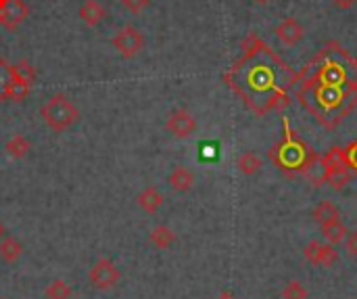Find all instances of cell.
Returning <instances> with one entry per match:
<instances>
[{"instance_id": "1", "label": "cell", "mask_w": 357, "mask_h": 299, "mask_svg": "<svg viewBox=\"0 0 357 299\" xmlns=\"http://www.w3.org/2000/svg\"><path fill=\"white\" fill-rule=\"evenodd\" d=\"M40 115H42L44 124H46L52 132H56V134L67 132V130L73 128V126L77 124V119H79L77 107H75V105L67 99V94H63V92L52 94V96L42 105Z\"/></svg>"}, {"instance_id": "2", "label": "cell", "mask_w": 357, "mask_h": 299, "mask_svg": "<svg viewBox=\"0 0 357 299\" xmlns=\"http://www.w3.org/2000/svg\"><path fill=\"white\" fill-rule=\"evenodd\" d=\"M326 168H328V176H326V184H331L333 189L341 191L351 182V168L347 163V155L345 149L341 147H333L326 155Z\"/></svg>"}, {"instance_id": "3", "label": "cell", "mask_w": 357, "mask_h": 299, "mask_svg": "<svg viewBox=\"0 0 357 299\" xmlns=\"http://www.w3.org/2000/svg\"><path fill=\"white\" fill-rule=\"evenodd\" d=\"M144 44H146L144 34L138 27H134V25H123L113 36V48L119 52L121 59H134L136 54L142 52Z\"/></svg>"}, {"instance_id": "4", "label": "cell", "mask_w": 357, "mask_h": 299, "mask_svg": "<svg viewBox=\"0 0 357 299\" xmlns=\"http://www.w3.org/2000/svg\"><path fill=\"white\" fill-rule=\"evenodd\" d=\"M90 283L94 289L98 291H109L117 285L121 272L117 270V266L111 260H98L92 268H90Z\"/></svg>"}, {"instance_id": "5", "label": "cell", "mask_w": 357, "mask_h": 299, "mask_svg": "<svg viewBox=\"0 0 357 299\" xmlns=\"http://www.w3.org/2000/svg\"><path fill=\"white\" fill-rule=\"evenodd\" d=\"M301 174L316 187L320 189L322 184H326V176H328V168H326V159L322 155H318L314 149H307V155L301 163Z\"/></svg>"}, {"instance_id": "6", "label": "cell", "mask_w": 357, "mask_h": 299, "mask_svg": "<svg viewBox=\"0 0 357 299\" xmlns=\"http://www.w3.org/2000/svg\"><path fill=\"white\" fill-rule=\"evenodd\" d=\"M165 130L172 132L176 138H188L197 130V119L192 117V113L188 109H176L167 115Z\"/></svg>"}, {"instance_id": "7", "label": "cell", "mask_w": 357, "mask_h": 299, "mask_svg": "<svg viewBox=\"0 0 357 299\" xmlns=\"http://www.w3.org/2000/svg\"><path fill=\"white\" fill-rule=\"evenodd\" d=\"M29 17V4L25 0H10L0 8V27L15 31Z\"/></svg>"}, {"instance_id": "8", "label": "cell", "mask_w": 357, "mask_h": 299, "mask_svg": "<svg viewBox=\"0 0 357 299\" xmlns=\"http://www.w3.org/2000/svg\"><path fill=\"white\" fill-rule=\"evenodd\" d=\"M305 260L314 266H320V268H333L339 260V254L335 249V245H324V243H318V241H312L305 251H303Z\"/></svg>"}, {"instance_id": "9", "label": "cell", "mask_w": 357, "mask_h": 299, "mask_svg": "<svg viewBox=\"0 0 357 299\" xmlns=\"http://www.w3.org/2000/svg\"><path fill=\"white\" fill-rule=\"evenodd\" d=\"M289 136H287V140L280 145V163L282 166H287V168H301V163H303V159H305V155H307V149L291 134V132H287Z\"/></svg>"}, {"instance_id": "10", "label": "cell", "mask_w": 357, "mask_h": 299, "mask_svg": "<svg viewBox=\"0 0 357 299\" xmlns=\"http://www.w3.org/2000/svg\"><path fill=\"white\" fill-rule=\"evenodd\" d=\"M274 31H276L278 40H280L284 46H297V44L303 40V36H305L303 25H301L295 17H287L282 23H278V27H276Z\"/></svg>"}, {"instance_id": "11", "label": "cell", "mask_w": 357, "mask_h": 299, "mask_svg": "<svg viewBox=\"0 0 357 299\" xmlns=\"http://www.w3.org/2000/svg\"><path fill=\"white\" fill-rule=\"evenodd\" d=\"M163 201H165L163 195H161L159 189H155V187H146V189L136 197L138 207H140L142 212H146V214H157V212L161 210Z\"/></svg>"}, {"instance_id": "12", "label": "cell", "mask_w": 357, "mask_h": 299, "mask_svg": "<svg viewBox=\"0 0 357 299\" xmlns=\"http://www.w3.org/2000/svg\"><path fill=\"white\" fill-rule=\"evenodd\" d=\"M107 17V10L100 2L96 0H86L79 6V19L88 25V27H96L102 19Z\"/></svg>"}, {"instance_id": "13", "label": "cell", "mask_w": 357, "mask_h": 299, "mask_svg": "<svg viewBox=\"0 0 357 299\" xmlns=\"http://www.w3.org/2000/svg\"><path fill=\"white\" fill-rule=\"evenodd\" d=\"M169 187L176 191V193H188L192 191L195 187V174L184 168V166H178L174 168V172L169 174Z\"/></svg>"}, {"instance_id": "14", "label": "cell", "mask_w": 357, "mask_h": 299, "mask_svg": "<svg viewBox=\"0 0 357 299\" xmlns=\"http://www.w3.org/2000/svg\"><path fill=\"white\" fill-rule=\"evenodd\" d=\"M322 235H324V239H326L331 245H339V243H343V241L347 239L349 228H347V226L343 224V220L339 218V220H333V222L322 224Z\"/></svg>"}, {"instance_id": "15", "label": "cell", "mask_w": 357, "mask_h": 299, "mask_svg": "<svg viewBox=\"0 0 357 299\" xmlns=\"http://www.w3.org/2000/svg\"><path fill=\"white\" fill-rule=\"evenodd\" d=\"M149 241L157 249H169L176 243V233L169 226H155L149 235Z\"/></svg>"}, {"instance_id": "16", "label": "cell", "mask_w": 357, "mask_h": 299, "mask_svg": "<svg viewBox=\"0 0 357 299\" xmlns=\"http://www.w3.org/2000/svg\"><path fill=\"white\" fill-rule=\"evenodd\" d=\"M23 254V245L15 239V237H4L0 243V258L6 264H15Z\"/></svg>"}, {"instance_id": "17", "label": "cell", "mask_w": 357, "mask_h": 299, "mask_svg": "<svg viewBox=\"0 0 357 299\" xmlns=\"http://www.w3.org/2000/svg\"><path fill=\"white\" fill-rule=\"evenodd\" d=\"M312 218L322 226V224H326V222L339 220V218H341V212H339V207H337L333 201H322V203L312 212Z\"/></svg>"}, {"instance_id": "18", "label": "cell", "mask_w": 357, "mask_h": 299, "mask_svg": "<svg viewBox=\"0 0 357 299\" xmlns=\"http://www.w3.org/2000/svg\"><path fill=\"white\" fill-rule=\"evenodd\" d=\"M13 78L15 67L4 57H0V103H8V88L13 84Z\"/></svg>"}, {"instance_id": "19", "label": "cell", "mask_w": 357, "mask_h": 299, "mask_svg": "<svg viewBox=\"0 0 357 299\" xmlns=\"http://www.w3.org/2000/svg\"><path fill=\"white\" fill-rule=\"evenodd\" d=\"M29 151H31V143H29V138H25L23 134H15V136L6 143V153H8L13 159H23Z\"/></svg>"}, {"instance_id": "20", "label": "cell", "mask_w": 357, "mask_h": 299, "mask_svg": "<svg viewBox=\"0 0 357 299\" xmlns=\"http://www.w3.org/2000/svg\"><path fill=\"white\" fill-rule=\"evenodd\" d=\"M236 166H238V172H241L243 176H255V174L261 170V159H259L253 151H247V153H243V155L238 157Z\"/></svg>"}, {"instance_id": "21", "label": "cell", "mask_w": 357, "mask_h": 299, "mask_svg": "<svg viewBox=\"0 0 357 299\" xmlns=\"http://www.w3.org/2000/svg\"><path fill=\"white\" fill-rule=\"evenodd\" d=\"M29 90H31V84L25 82L23 78H19V75L15 73L13 84H10V88H8V101H13V103H23V101L29 96Z\"/></svg>"}, {"instance_id": "22", "label": "cell", "mask_w": 357, "mask_h": 299, "mask_svg": "<svg viewBox=\"0 0 357 299\" xmlns=\"http://www.w3.org/2000/svg\"><path fill=\"white\" fill-rule=\"evenodd\" d=\"M44 296H46V299H69L71 298V287L65 281L56 279L46 287Z\"/></svg>"}, {"instance_id": "23", "label": "cell", "mask_w": 357, "mask_h": 299, "mask_svg": "<svg viewBox=\"0 0 357 299\" xmlns=\"http://www.w3.org/2000/svg\"><path fill=\"white\" fill-rule=\"evenodd\" d=\"M13 67H15V73H17L19 78H23L25 82H29V84L36 82L38 73H36V67H33V63H31L29 59H21V61H17Z\"/></svg>"}, {"instance_id": "24", "label": "cell", "mask_w": 357, "mask_h": 299, "mask_svg": "<svg viewBox=\"0 0 357 299\" xmlns=\"http://www.w3.org/2000/svg\"><path fill=\"white\" fill-rule=\"evenodd\" d=\"M282 299H307V289L299 281H291L282 289Z\"/></svg>"}, {"instance_id": "25", "label": "cell", "mask_w": 357, "mask_h": 299, "mask_svg": "<svg viewBox=\"0 0 357 299\" xmlns=\"http://www.w3.org/2000/svg\"><path fill=\"white\" fill-rule=\"evenodd\" d=\"M151 2H153V0H121V6H123L126 10H130L132 15H140L144 8L151 6Z\"/></svg>"}, {"instance_id": "26", "label": "cell", "mask_w": 357, "mask_h": 299, "mask_svg": "<svg viewBox=\"0 0 357 299\" xmlns=\"http://www.w3.org/2000/svg\"><path fill=\"white\" fill-rule=\"evenodd\" d=\"M345 155H347V163H349V168L357 172V140H354V143L345 149Z\"/></svg>"}, {"instance_id": "27", "label": "cell", "mask_w": 357, "mask_h": 299, "mask_svg": "<svg viewBox=\"0 0 357 299\" xmlns=\"http://www.w3.org/2000/svg\"><path fill=\"white\" fill-rule=\"evenodd\" d=\"M345 243H347V251H349V256L357 258V231H354V233H349V235H347Z\"/></svg>"}, {"instance_id": "28", "label": "cell", "mask_w": 357, "mask_h": 299, "mask_svg": "<svg viewBox=\"0 0 357 299\" xmlns=\"http://www.w3.org/2000/svg\"><path fill=\"white\" fill-rule=\"evenodd\" d=\"M333 2H335V6H339L343 10H347V8H351V6L357 4V0H333Z\"/></svg>"}, {"instance_id": "29", "label": "cell", "mask_w": 357, "mask_h": 299, "mask_svg": "<svg viewBox=\"0 0 357 299\" xmlns=\"http://www.w3.org/2000/svg\"><path fill=\"white\" fill-rule=\"evenodd\" d=\"M257 4H268V2H272V0H255Z\"/></svg>"}, {"instance_id": "30", "label": "cell", "mask_w": 357, "mask_h": 299, "mask_svg": "<svg viewBox=\"0 0 357 299\" xmlns=\"http://www.w3.org/2000/svg\"><path fill=\"white\" fill-rule=\"evenodd\" d=\"M0 237H4V226H2V222H0Z\"/></svg>"}, {"instance_id": "31", "label": "cell", "mask_w": 357, "mask_h": 299, "mask_svg": "<svg viewBox=\"0 0 357 299\" xmlns=\"http://www.w3.org/2000/svg\"><path fill=\"white\" fill-rule=\"evenodd\" d=\"M6 2H10V0H0V8H2V6H4Z\"/></svg>"}, {"instance_id": "32", "label": "cell", "mask_w": 357, "mask_h": 299, "mask_svg": "<svg viewBox=\"0 0 357 299\" xmlns=\"http://www.w3.org/2000/svg\"><path fill=\"white\" fill-rule=\"evenodd\" d=\"M356 69H357V63H356Z\"/></svg>"}]
</instances>
